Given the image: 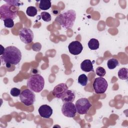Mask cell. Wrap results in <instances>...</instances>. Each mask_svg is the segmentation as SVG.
I'll return each mask as SVG.
<instances>
[{"label": "cell", "instance_id": "obj_1", "mask_svg": "<svg viewBox=\"0 0 128 128\" xmlns=\"http://www.w3.org/2000/svg\"><path fill=\"white\" fill-rule=\"evenodd\" d=\"M0 59L3 64H5L6 67L9 66L18 64L22 59L20 50L16 46H11L5 48L4 54L0 56Z\"/></svg>", "mask_w": 128, "mask_h": 128}, {"label": "cell", "instance_id": "obj_2", "mask_svg": "<svg viewBox=\"0 0 128 128\" xmlns=\"http://www.w3.org/2000/svg\"><path fill=\"white\" fill-rule=\"evenodd\" d=\"M76 18V12L73 10H70L57 16L55 21L58 22L62 28L69 29L73 26Z\"/></svg>", "mask_w": 128, "mask_h": 128}, {"label": "cell", "instance_id": "obj_3", "mask_svg": "<svg viewBox=\"0 0 128 128\" xmlns=\"http://www.w3.org/2000/svg\"><path fill=\"white\" fill-rule=\"evenodd\" d=\"M26 84L28 88L32 91L40 92L44 88V80L41 75L34 74L28 78Z\"/></svg>", "mask_w": 128, "mask_h": 128}, {"label": "cell", "instance_id": "obj_4", "mask_svg": "<svg viewBox=\"0 0 128 128\" xmlns=\"http://www.w3.org/2000/svg\"><path fill=\"white\" fill-rule=\"evenodd\" d=\"M18 7L6 4L0 7V18L4 20L8 18L14 19L17 17Z\"/></svg>", "mask_w": 128, "mask_h": 128}, {"label": "cell", "instance_id": "obj_5", "mask_svg": "<svg viewBox=\"0 0 128 128\" xmlns=\"http://www.w3.org/2000/svg\"><path fill=\"white\" fill-rule=\"evenodd\" d=\"M20 102L26 106L32 105L36 100V96L33 91L29 88L23 90L20 95Z\"/></svg>", "mask_w": 128, "mask_h": 128}, {"label": "cell", "instance_id": "obj_6", "mask_svg": "<svg viewBox=\"0 0 128 128\" xmlns=\"http://www.w3.org/2000/svg\"><path fill=\"white\" fill-rule=\"evenodd\" d=\"M92 106L88 99L84 98L78 99L75 103L76 112L80 114H87Z\"/></svg>", "mask_w": 128, "mask_h": 128}, {"label": "cell", "instance_id": "obj_7", "mask_svg": "<svg viewBox=\"0 0 128 128\" xmlns=\"http://www.w3.org/2000/svg\"><path fill=\"white\" fill-rule=\"evenodd\" d=\"M108 87V84L105 78L100 76L94 79L93 82V88L96 94H104Z\"/></svg>", "mask_w": 128, "mask_h": 128}, {"label": "cell", "instance_id": "obj_8", "mask_svg": "<svg viewBox=\"0 0 128 128\" xmlns=\"http://www.w3.org/2000/svg\"><path fill=\"white\" fill-rule=\"evenodd\" d=\"M19 36L22 42L28 44L33 41L34 35L32 31L30 28H24L20 30Z\"/></svg>", "mask_w": 128, "mask_h": 128}, {"label": "cell", "instance_id": "obj_9", "mask_svg": "<svg viewBox=\"0 0 128 128\" xmlns=\"http://www.w3.org/2000/svg\"><path fill=\"white\" fill-rule=\"evenodd\" d=\"M62 114L66 117L74 118L76 113L75 104L72 102H64L62 108Z\"/></svg>", "mask_w": 128, "mask_h": 128}, {"label": "cell", "instance_id": "obj_10", "mask_svg": "<svg viewBox=\"0 0 128 128\" xmlns=\"http://www.w3.org/2000/svg\"><path fill=\"white\" fill-rule=\"evenodd\" d=\"M68 90L67 85L64 83H60L56 85L54 88L52 94V95L58 98H60Z\"/></svg>", "mask_w": 128, "mask_h": 128}, {"label": "cell", "instance_id": "obj_11", "mask_svg": "<svg viewBox=\"0 0 128 128\" xmlns=\"http://www.w3.org/2000/svg\"><path fill=\"white\" fill-rule=\"evenodd\" d=\"M69 52L73 55H78L83 50L82 44L78 40L72 42L68 46Z\"/></svg>", "mask_w": 128, "mask_h": 128}, {"label": "cell", "instance_id": "obj_12", "mask_svg": "<svg viewBox=\"0 0 128 128\" xmlns=\"http://www.w3.org/2000/svg\"><path fill=\"white\" fill-rule=\"evenodd\" d=\"M52 109L48 105L43 104L40 106L38 110L40 116L45 118H49L52 114Z\"/></svg>", "mask_w": 128, "mask_h": 128}, {"label": "cell", "instance_id": "obj_13", "mask_svg": "<svg viewBox=\"0 0 128 128\" xmlns=\"http://www.w3.org/2000/svg\"><path fill=\"white\" fill-rule=\"evenodd\" d=\"M75 96V94L73 92H72L71 90H68L61 99L64 102H72L74 100Z\"/></svg>", "mask_w": 128, "mask_h": 128}, {"label": "cell", "instance_id": "obj_14", "mask_svg": "<svg viewBox=\"0 0 128 128\" xmlns=\"http://www.w3.org/2000/svg\"><path fill=\"white\" fill-rule=\"evenodd\" d=\"M82 70L84 72H90L94 71L92 63L90 60H84L80 64Z\"/></svg>", "mask_w": 128, "mask_h": 128}, {"label": "cell", "instance_id": "obj_15", "mask_svg": "<svg viewBox=\"0 0 128 128\" xmlns=\"http://www.w3.org/2000/svg\"><path fill=\"white\" fill-rule=\"evenodd\" d=\"M51 2L49 0H41L39 4V8L41 10H48L51 7Z\"/></svg>", "mask_w": 128, "mask_h": 128}, {"label": "cell", "instance_id": "obj_16", "mask_svg": "<svg viewBox=\"0 0 128 128\" xmlns=\"http://www.w3.org/2000/svg\"><path fill=\"white\" fill-rule=\"evenodd\" d=\"M88 48L92 50H96L99 48L100 44L97 39L91 38L88 44Z\"/></svg>", "mask_w": 128, "mask_h": 128}, {"label": "cell", "instance_id": "obj_17", "mask_svg": "<svg viewBox=\"0 0 128 128\" xmlns=\"http://www.w3.org/2000/svg\"><path fill=\"white\" fill-rule=\"evenodd\" d=\"M119 64V62L118 60L114 58H112L109 59L107 62L108 68L110 70H113L118 66Z\"/></svg>", "mask_w": 128, "mask_h": 128}, {"label": "cell", "instance_id": "obj_18", "mask_svg": "<svg viewBox=\"0 0 128 128\" xmlns=\"http://www.w3.org/2000/svg\"><path fill=\"white\" fill-rule=\"evenodd\" d=\"M128 70L127 68H120L118 71V76L121 80H128Z\"/></svg>", "mask_w": 128, "mask_h": 128}, {"label": "cell", "instance_id": "obj_19", "mask_svg": "<svg viewBox=\"0 0 128 128\" xmlns=\"http://www.w3.org/2000/svg\"><path fill=\"white\" fill-rule=\"evenodd\" d=\"M38 13V10L35 6H28L26 10V14L29 16H34Z\"/></svg>", "mask_w": 128, "mask_h": 128}, {"label": "cell", "instance_id": "obj_20", "mask_svg": "<svg viewBox=\"0 0 128 128\" xmlns=\"http://www.w3.org/2000/svg\"><path fill=\"white\" fill-rule=\"evenodd\" d=\"M88 81V77L84 74H80L78 78V83L82 86H86L87 84Z\"/></svg>", "mask_w": 128, "mask_h": 128}, {"label": "cell", "instance_id": "obj_21", "mask_svg": "<svg viewBox=\"0 0 128 128\" xmlns=\"http://www.w3.org/2000/svg\"><path fill=\"white\" fill-rule=\"evenodd\" d=\"M40 16L42 19L46 22H49L51 20V19H52L51 16L48 12H42Z\"/></svg>", "mask_w": 128, "mask_h": 128}, {"label": "cell", "instance_id": "obj_22", "mask_svg": "<svg viewBox=\"0 0 128 128\" xmlns=\"http://www.w3.org/2000/svg\"><path fill=\"white\" fill-rule=\"evenodd\" d=\"M4 26L8 28H12L14 26V22L11 18H8L4 20Z\"/></svg>", "mask_w": 128, "mask_h": 128}, {"label": "cell", "instance_id": "obj_23", "mask_svg": "<svg viewBox=\"0 0 128 128\" xmlns=\"http://www.w3.org/2000/svg\"><path fill=\"white\" fill-rule=\"evenodd\" d=\"M96 73L98 76H100V77H102L105 76L106 74V71L104 68L102 66H98L96 68Z\"/></svg>", "mask_w": 128, "mask_h": 128}, {"label": "cell", "instance_id": "obj_24", "mask_svg": "<svg viewBox=\"0 0 128 128\" xmlns=\"http://www.w3.org/2000/svg\"><path fill=\"white\" fill-rule=\"evenodd\" d=\"M10 93L12 96L14 97H17L18 96H20L21 92L20 89H18L16 88H13L10 90Z\"/></svg>", "mask_w": 128, "mask_h": 128}, {"label": "cell", "instance_id": "obj_25", "mask_svg": "<svg viewBox=\"0 0 128 128\" xmlns=\"http://www.w3.org/2000/svg\"><path fill=\"white\" fill-rule=\"evenodd\" d=\"M4 2H6L7 4H8L14 6L18 7L23 4V3L20 0H4Z\"/></svg>", "mask_w": 128, "mask_h": 128}, {"label": "cell", "instance_id": "obj_26", "mask_svg": "<svg viewBox=\"0 0 128 128\" xmlns=\"http://www.w3.org/2000/svg\"><path fill=\"white\" fill-rule=\"evenodd\" d=\"M32 48L34 51L39 52L41 50L42 45L40 42H36L32 44Z\"/></svg>", "mask_w": 128, "mask_h": 128}]
</instances>
